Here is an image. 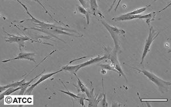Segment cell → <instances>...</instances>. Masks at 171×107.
<instances>
[{
	"instance_id": "5b68a950",
	"label": "cell",
	"mask_w": 171,
	"mask_h": 107,
	"mask_svg": "<svg viewBox=\"0 0 171 107\" xmlns=\"http://www.w3.org/2000/svg\"><path fill=\"white\" fill-rule=\"evenodd\" d=\"M159 34V32H155L154 30L153 29V27L151 26L150 29L148 36V38H147L146 41V44L144 45L142 57V61L140 62V64H142V62L144 61L145 58L146 57L147 54L149 52V51L150 50V47H151L152 43L153 42V41H154L157 37H158Z\"/></svg>"
},
{
	"instance_id": "8fae6325",
	"label": "cell",
	"mask_w": 171,
	"mask_h": 107,
	"mask_svg": "<svg viewBox=\"0 0 171 107\" xmlns=\"http://www.w3.org/2000/svg\"><path fill=\"white\" fill-rule=\"evenodd\" d=\"M25 81V78L22 80L21 81H17V82H12L11 84H8L4 86H0V92L2 93V92H4L6 89H7L9 88L10 87H13V88H17V87H20L21 85L22 84V83Z\"/></svg>"
},
{
	"instance_id": "e0dca14e",
	"label": "cell",
	"mask_w": 171,
	"mask_h": 107,
	"mask_svg": "<svg viewBox=\"0 0 171 107\" xmlns=\"http://www.w3.org/2000/svg\"><path fill=\"white\" fill-rule=\"evenodd\" d=\"M90 9L93 14L96 16V12L98 10V5L97 0H90Z\"/></svg>"
},
{
	"instance_id": "603a6c76",
	"label": "cell",
	"mask_w": 171,
	"mask_h": 107,
	"mask_svg": "<svg viewBox=\"0 0 171 107\" xmlns=\"http://www.w3.org/2000/svg\"><path fill=\"white\" fill-rule=\"evenodd\" d=\"M101 73H102V74H106V70H104V69H102V71H101Z\"/></svg>"
},
{
	"instance_id": "30bf717a",
	"label": "cell",
	"mask_w": 171,
	"mask_h": 107,
	"mask_svg": "<svg viewBox=\"0 0 171 107\" xmlns=\"http://www.w3.org/2000/svg\"><path fill=\"white\" fill-rule=\"evenodd\" d=\"M107 58H108V56H107V54H106L103 57H97L94 58H92V59H91V60L87 61L85 62L84 63H82L81 64L77 65V72L78 70L81 69V68H83V67L89 66V65L94 64H95V63H98L99 62L101 61L102 60H105V59H107Z\"/></svg>"
},
{
	"instance_id": "4fadbf2b",
	"label": "cell",
	"mask_w": 171,
	"mask_h": 107,
	"mask_svg": "<svg viewBox=\"0 0 171 107\" xmlns=\"http://www.w3.org/2000/svg\"><path fill=\"white\" fill-rule=\"evenodd\" d=\"M74 74H75V76L77 77V78L78 88L80 89V90H81V91L82 93H85L86 95H87V96L89 97L90 94V90H89L87 87H86L85 85V84L82 82L81 80L78 77L77 75L76 74V73H75Z\"/></svg>"
},
{
	"instance_id": "7402d4cb",
	"label": "cell",
	"mask_w": 171,
	"mask_h": 107,
	"mask_svg": "<svg viewBox=\"0 0 171 107\" xmlns=\"http://www.w3.org/2000/svg\"><path fill=\"white\" fill-rule=\"evenodd\" d=\"M78 1H79V2L81 4L82 6H83L84 8H86L87 5H86V3L85 0H78Z\"/></svg>"
},
{
	"instance_id": "7c38bea8",
	"label": "cell",
	"mask_w": 171,
	"mask_h": 107,
	"mask_svg": "<svg viewBox=\"0 0 171 107\" xmlns=\"http://www.w3.org/2000/svg\"><path fill=\"white\" fill-rule=\"evenodd\" d=\"M45 71V70H44L42 72H41V73H40V74H38V75H37L36 77H35L34 78H33L32 80H31L30 81H29L28 82H25V81L24 83H22V85H21L20 86V87H21V89L20 92V93H19V95H24L25 92L26 91L27 88L28 87L29 85L31 84V82H32L33 81H34L36 78H37V77H38L39 76H40L41 74H42V73H43Z\"/></svg>"
},
{
	"instance_id": "cb8c5ba5",
	"label": "cell",
	"mask_w": 171,
	"mask_h": 107,
	"mask_svg": "<svg viewBox=\"0 0 171 107\" xmlns=\"http://www.w3.org/2000/svg\"><path fill=\"white\" fill-rule=\"evenodd\" d=\"M157 1V0H154V1Z\"/></svg>"
},
{
	"instance_id": "7a4b0ae2",
	"label": "cell",
	"mask_w": 171,
	"mask_h": 107,
	"mask_svg": "<svg viewBox=\"0 0 171 107\" xmlns=\"http://www.w3.org/2000/svg\"><path fill=\"white\" fill-rule=\"evenodd\" d=\"M101 22L111 34L114 40L115 50L118 52V50H119V35L122 34L124 36V34L126 33V31L122 29H119L116 26L108 24L104 20H101Z\"/></svg>"
},
{
	"instance_id": "3957f363",
	"label": "cell",
	"mask_w": 171,
	"mask_h": 107,
	"mask_svg": "<svg viewBox=\"0 0 171 107\" xmlns=\"http://www.w3.org/2000/svg\"><path fill=\"white\" fill-rule=\"evenodd\" d=\"M130 67L132 68H134L135 70H138L139 72L142 73V74L145 75L147 78H148L150 80H151L152 82L155 83V84L157 86H158L159 88L164 89L166 87H168V86L171 85V82L165 81L163 79L159 78V77H158L157 76H156L155 74H154L153 73H152L151 72H149V71L146 70V69L140 70V69L136 68L131 67V66H130Z\"/></svg>"
},
{
	"instance_id": "44dd1931",
	"label": "cell",
	"mask_w": 171,
	"mask_h": 107,
	"mask_svg": "<svg viewBox=\"0 0 171 107\" xmlns=\"http://www.w3.org/2000/svg\"><path fill=\"white\" fill-rule=\"evenodd\" d=\"M141 101H168V100H141Z\"/></svg>"
},
{
	"instance_id": "6da1fadb",
	"label": "cell",
	"mask_w": 171,
	"mask_h": 107,
	"mask_svg": "<svg viewBox=\"0 0 171 107\" xmlns=\"http://www.w3.org/2000/svg\"><path fill=\"white\" fill-rule=\"evenodd\" d=\"M16 1H18L24 8L25 9L26 11V13H28V14L29 16L30 17L31 19L27 20L26 21H32L33 22H34V24L37 26V27H38V28H25V30H26V29H34V30H37L40 31V32H44V33H48V34L51 35L52 36H54V37H55V36H54L53 34H66V35L71 36H75V37L77 36L73 34H71V33H69V32H73L74 33H77V32L74 30L69 29V28H63V27H62V26H58L53 25V24H47V23H45L44 22H42V21L37 20L29 13L26 5H25L24 4H22L19 0H16Z\"/></svg>"
},
{
	"instance_id": "ac0fdd59",
	"label": "cell",
	"mask_w": 171,
	"mask_h": 107,
	"mask_svg": "<svg viewBox=\"0 0 171 107\" xmlns=\"http://www.w3.org/2000/svg\"><path fill=\"white\" fill-rule=\"evenodd\" d=\"M99 66L102 68V69L114 71V72H115L116 73H119V76H121V75L120 74V73L119 72L118 70H116V69L114 68V66H112L111 65H110V64H100Z\"/></svg>"
},
{
	"instance_id": "9c48e42d",
	"label": "cell",
	"mask_w": 171,
	"mask_h": 107,
	"mask_svg": "<svg viewBox=\"0 0 171 107\" xmlns=\"http://www.w3.org/2000/svg\"><path fill=\"white\" fill-rule=\"evenodd\" d=\"M36 54L34 53H25V52H21L20 54H18V56L17 57L14 58L12 59H9L6 60L2 61V62H6L11 61L13 60H27L29 61H32L36 62V59H35Z\"/></svg>"
},
{
	"instance_id": "277c9868",
	"label": "cell",
	"mask_w": 171,
	"mask_h": 107,
	"mask_svg": "<svg viewBox=\"0 0 171 107\" xmlns=\"http://www.w3.org/2000/svg\"><path fill=\"white\" fill-rule=\"evenodd\" d=\"M156 14V12H152L147 14H135L130 16H124L123 14L120 16L114 18L112 20L118 21L131 20L134 19H142L145 20L148 25H150V22L152 21L155 20V17Z\"/></svg>"
},
{
	"instance_id": "5bb4252c",
	"label": "cell",
	"mask_w": 171,
	"mask_h": 107,
	"mask_svg": "<svg viewBox=\"0 0 171 107\" xmlns=\"http://www.w3.org/2000/svg\"><path fill=\"white\" fill-rule=\"evenodd\" d=\"M21 87H17V88H13V87L9 88L4 92V93L1 94V95H0V100L1 101L4 98L5 96H9L13 93H14V92H16L18 90H21Z\"/></svg>"
},
{
	"instance_id": "d6986e66",
	"label": "cell",
	"mask_w": 171,
	"mask_h": 107,
	"mask_svg": "<svg viewBox=\"0 0 171 107\" xmlns=\"http://www.w3.org/2000/svg\"><path fill=\"white\" fill-rule=\"evenodd\" d=\"M62 83L63 84V85H64V87H65V88L66 89L67 91H63V90H59L60 92H61L62 93H65V94H67V95H69V96L71 97L73 99H75V100L79 99L81 98V97L82 96H77V95L74 94L73 93H71V92H70L69 91H68V89H67V88L66 87L65 85V84L63 83V82H62Z\"/></svg>"
},
{
	"instance_id": "8992f818",
	"label": "cell",
	"mask_w": 171,
	"mask_h": 107,
	"mask_svg": "<svg viewBox=\"0 0 171 107\" xmlns=\"http://www.w3.org/2000/svg\"><path fill=\"white\" fill-rule=\"evenodd\" d=\"M8 37H6L5 41L9 43H17L20 46V50H21L22 48L25 47V42L26 41H34L32 39L28 38V36H16L8 34Z\"/></svg>"
},
{
	"instance_id": "52a82bcc",
	"label": "cell",
	"mask_w": 171,
	"mask_h": 107,
	"mask_svg": "<svg viewBox=\"0 0 171 107\" xmlns=\"http://www.w3.org/2000/svg\"><path fill=\"white\" fill-rule=\"evenodd\" d=\"M107 52V56H108V58L110 59L111 61L112 62V64H113L114 67L119 71V72L120 73V75H122L124 77V78L127 80L126 76L123 73V71L122 70V68L120 65V63L118 61V59L117 57V53L118 52L115 50H114L113 51H108V50H106Z\"/></svg>"
},
{
	"instance_id": "2e32d148",
	"label": "cell",
	"mask_w": 171,
	"mask_h": 107,
	"mask_svg": "<svg viewBox=\"0 0 171 107\" xmlns=\"http://www.w3.org/2000/svg\"><path fill=\"white\" fill-rule=\"evenodd\" d=\"M78 10L79 12L81 13L82 14L84 15L86 17V18L87 20V24H89L90 20L89 13L87 12V11L86 10L85 8H84L83 6H78Z\"/></svg>"
},
{
	"instance_id": "9a60e30c",
	"label": "cell",
	"mask_w": 171,
	"mask_h": 107,
	"mask_svg": "<svg viewBox=\"0 0 171 107\" xmlns=\"http://www.w3.org/2000/svg\"><path fill=\"white\" fill-rule=\"evenodd\" d=\"M150 6H151V5H148L147 6H146V7H144V8L138 9L135 10L133 11V12H132L128 13H127V14H123V15L125 16H130V15L140 14H141V13L144 12H145V11L147 10V9L148 8V7H150Z\"/></svg>"
},
{
	"instance_id": "ffe728a7",
	"label": "cell",
	"mask_w": 171,
	"mask_h": 107,
	"mask_svg": "<svg viewBox=\"0 0 171 107\" xmlns=\"http://www.w3.org/2000/svg\"><path fill=\"white\" fill-rule=\"evenodd\" d=\"M104 99L102 100V103H101V106L102 107H108V103L106 101V94L104 93Z\"/></svg>"
},
{
	"instance_id": "ba28073f",
	"label": "cell",
	"mask_w": 171,
	"mask_h": 107,
	"mask_svg": "<svg viewBox=\"0 0 171 107\" xmlns=\"http://www.w3.org/2000/svg\"><path fill=\"white\" fill-rule=\"evenodd\" d=\"M62 71H63V70L61 69H60V70H58V71L55 72H53V73H50L44 74L43 76H41L40 78L37 81V82H36V83H34V84H33L31 87H30L29 88H28V89L26 91V92H25L26 93L27 95H30V93H32V92L33 91V89H34L36 87H37L38 84H40L41 82L44 81L50 78L51 77L53 76V75L57 74V73H58L61 72Z\"/></svg>"
}]
</instances>
